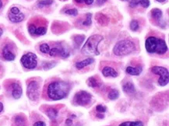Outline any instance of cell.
Masks as SVG:
<instances>
[{
    "label": "cell",
    "mask_w": 169,
    "mask_h": 126,
    "mask_svg": "<svg viewBox=\"0 0 169 126\" xmlns=\"http://www.w3.org/2000/svg\"><path fill=\"white\" fill-rule=\"evenodd\" d=\"M70 90V84L67 82L56 80L47 86L46 95L49 100H59L65 98Z\"/></svg>",
    "instance_id": "obj_1"
},
{
    "label": "cell",
    "mask_w": 169,
    "mask_h": 126,
    "mask_svg": "<svg viewBox=\"0 0 169 126\" xmlns=\"http://www.w3.org/2000/svg\"><path fill=\"white\" fill-rule=\"evenodd\" d=\"M145 48L148 53H157L158 55H164L168 51V46L165 41L154 36L147 38Z\"/></svg>",
    "instance_id": "obj_2"
},
{
    "label": "cell",
    "mask_w": 169,
    "mask_h": 126,
    "mask_svg": "<svg viewBox=\"0 0 169 126\" xmlns=\"http://www.w3.org/2000/svg\"><path fill=\"white\" fill-rule=\"evenodd\" d=\"M103 40V37L99 34H94L91 36L87 40L82 48V51L87 55H99L98 45Z\"/></svg>",
    "instance_id": "obj_3"
},
{
    "label": "cell",
    "mask_w": 169,
    "mask_h": 126,
    "mask_svg": "<svg viewBox=\"0 0 169 126\" xmlns=\"http://www.w3.org/2000/svg\"><path fill=\"white\" fill-rule=\"evenodd\" d=\"M136 50V45L132 41L122 40L114 46L113 52L117 56H126Z\"/></svg>",
    "instance_id": "obj_4"
},
{
    "label": "cell",
    "mask_w": 169,
    "mask_h": 126,
    "mask_svg": "<svg viewBox=\"0 0 169 126\" xmlns=\"http://www.w3.org/2000/svg\"><path fill=\"white\" fill-rule=\"evenodd\" d=\"M27 95L32 101H37L40 96V83L37 80H32L27 85Z\"/></svg>",
    "instance_id": "obj_5"
},
{
    "label": "cell",
    "mask_w": 169,
    "mask_h": 126,
    "mask_svg": "<svg viewBox=\"0 0 169 126\" xmlns=\"http://www.w3.org/2000/svg\"><path fill=\"white\" fill-rule=\"evenodd\" d=\"M151 72L156 75H160L158 80V84L161 86H165L168 85L169 81L168 70L162 66H153L151 68Z\"/></svg>",
    "instance_id": "obj_6"
},
{
    "label": "cell",
    "mask_w": 169,
    "mask_h": 126,
    "mask_svg": "<svg viewBox=\"0 0 169 126\" xmlns=\"http://www.w3.org/2000/svg\"><path fill=\"white\" fill-rule=\"evenodd\" d=\"M92 100V96L91 94L84 90H81L77 93L74 96L73 102L75 104L79 106H87L89 104Z\"/></svg>",
    "instance_id": "obj_7"
},
{
    "label": "cell",
    "mask_w": 169,
    "mask_h": 126,
    "mask_svg": "<svg viewBox=\"0 0 169 126\" xmlns=\"http://www.w3.org/2000/svg\"><path fill=\"white\" fill-rule=\"evenodd\" d=\"M20 62L24 68L28 69H33L36 68L37 65V56L32 52H28L22 56Z\"/></svg>",
    "instance_id": "obj_8"
},
{
    "label": "cell",
    "mask_w": 169,
    "mask_h": 126,
    "mask_svg": "<svg viewBox=\"0 0 169 126\" xmlns=\"http://www.w3.org/2000/svg\"><path fill=\"white\" fill-rule=\"evenodd\" d=\"M28 31L32 36H42L46 34L47 27L42 23H31L28 25Z\"/></svg>",
    "instance_id": "obj_9"
},
{
    "label": "cell",
    "mask_w": 169,
    "mask_h": 126,
    "mask_svg": "<svg viewBox=\"0 0 169 126\" xmlns=\"http://www.w3.org/2000/svg\"><path fill=\"white\" fill-rule=\"evenodd\" d=\"M8 17H9V20L12 23H20L24 20L25 16L23 12H20L18 7L13 6L9 9Z\"/></svg>",
    "instance_id": "obj_10"
},
{
    "label": "cell",
    "mask_w": 169,
    "mask_h": 126,
    "mask_svg": "<svg viewBox=\"0 0 169 126\" xmlns=\"http://www.w3.org/2000/svg\"><path fill=\"white\" fill-rule=\"evenodd\" d=\"M10 89H11V94H12V97L16 100H18L21 97L22 93V88L20 85L17 83H13L10 85Z\"/></svg>",
    "instance_id": "obj_11"
},
{
    "label": "cell",
    "mask_w": 169,
    "mask_h": 126,
    "mask_svg": "<svg viewBox=\"0 0 169 126\" xmlns=\"http://www.w3.org/2000/svg\"><path fill=\"white\" fill-rule=\"evenodd\" d=\"M102 72L105 77H112V78H115V77H117L118 75V72H117L114 68L110 67V66H105V67H104Z\"/></svg>",
    "instance_id": "obj_12"
},
{
    "label": "cell",
    "mask_w": 169,
    "mask_h": 126,
    "mask_svg": "<svg viewBox=\"0 0 169 126\" xmlns=\"http://www.w3.org/2000/svg\"><path fill=\"white\" fill-rule=\"evenodd\" d=\"M151 17L152 18L158 23L159 25H162V19H163V12L161 9H153L151 12Z\"/></svg>",
    "instance_id": "obj_13"
},
{
    "label": "cell",
    "mask_w": 169,
    "mask_h": 126,
    "mask_svg": "<svg viewBox=\"0 0 169 126\" xmlns=\"http://www.w3.org/2000/svg\"><path fill=\"white\" fill-rule=\"evenodd\" d=\"M150 0H131L129 2V6L131 8H135L139 6L143 8H147L150 6Z\"/></svg>",
    "instance_id": "obj_14"
},
{
    "label": "cell",
    "mask_w": 169,
    "mask_h": 126,
    "mask_svg": "<svg viewBox=\"0 0 169 126\" xmlns=\"http://www.w3.org/2000/svg\"><path fill=\"white\" fill-rule=\"evenodd\" d=\"M2 56L6 60L13 61L15 59V54L11 51L9 45H6L2 49Z\"/></svg>",
    "instance_id": "obj_15"
},
{
    "label": "cell",
    "mask_w": 169,
    "mask_h": 126,
    "mask_svg": "<svg viewBox=\"0 0 169 126\" xmlns=\"http://www.w3.org/2000/svg\"><path fill=\"white\" fill-rule=\"evenodd\" d=\"M94 59H93V58H87V59H86L85 60L77 62L75 65L77 69H83V68H85V67H87V66L91 65L92 63H94Z\"/></svg>",
    "instance_id": "obj_16"
},
{
    "label": "cell",
    "mask_w": 169,
    "mask_h": 126,
    "mask_svg": "<svg viewBox=\"0 0 169 126\" xmlns=\"http://www.w3.org/2000/svg\"><path fill=\"white\" fill-rule=\"evenodd\" d=\"M122 90L126 94H133L136 92L135 86L131 82H127L122 86Z\"/></svg>",
    "instance_id": "obj_17"
},
{
    "label": "cell",
    "mask_w": 169,
    "mask_h": 126,
    "mask_svg": "<svg viewBox=\"0 0 169 126\" xmlns=\"http://www.w3.org/2000/svg\"><path fill=\"white\" fill-rule=\"evenodd\" d=\"M126 73L132 75H139L142 72V68L140 66L137 67H132V66H128L126 69Z\"/></svg>",
    "instance_id": "obj_18"
},
{
    "label": "cell",
    "mask_w": 169,
    "mask_h": 126,
    "mask_svg": "<svg viewBox=\"0 0 169 126\" xmlns=\"http://www.w3.org/2000/svg\"><path fill=\"white\" fill-rule=\"evenodd\" d=\"M46 114L48 116L50 119L54 120L56 119L57 115H58V111L54 108H48L46 110Z\"/></svg>",
    "instance_id": "obj_19"
},
{
    "label": "cell",
    "mask_w": 169,
    "mask_h": 126,
    "mask_svg": "<svg viewBox=\"0 0 169 126\" xmlns=\"http://www.w3.org/2000/svg\"><path fill=\"white\" fill-rule=\"evenodd\" d=\"M87 85L90 87L92 88H96L99 86V82L97 81V79L94 76L90 77L87 80Z\"/></svg>",
    "instance_id": "obj_20"
},
{
    "label": "cell",
    "mask_w": 169,
    "mask_h": 126,
    "mask_svg": "<svg viewBox=\"0 0 169 126\" xmlns=\"http://www.w3.org/2000/svg\"><path fill=\"white\" fill-rule=\"evenodd\" d=\"M108 97L111 100H116V99H118V97H119V92H118V90L116 89L111 90L109 91V93H108Z\"/></svg>",
    "instance_id": "obj_21"
},
{
    "label": "cell",
    "mask_w": 169,
    "mask_h": 126,
    "mask_svg": "<svg viewBox=\"0 0 169 126\" xmlns=\"http://www.w3.org/2000/svg\"><path fill=\"white\" fill-rule=\"evenodd\" d=\"M118 126H144L143 123L140 121H136V122H125L120 124Z\"/></svg>",
    "instance_id": "obj_22"
},
{
    "label": "cell",
    "mask_w": 169,
    "mask_h": 126,
    "mask_svg": "<svg viewBox=\"0 0 169 126\" xmlns=\"http://www.w3.org/2000/svg\"><path fill=\"white\" fill-rule=\"evenodd\" d=\"M96 19L101 25H106L108 23V19L103 14H98L97 17H96Z\"/></svg>",
    "instance_id": "obj_23"
},
{
    "label": "cell",
    "mask_w": 169,
    "mask_h": 126,
    "mask_svg": "<svg viewBox=\"0 0 169 126\" xmlns=\"http://www.w3.org/2000/svg\"><path fill=\"white\" fill-rule=\"evenodd\" d=\"M59 56H61V57L66 59V58H68L69 56H70V53H69V51H68V49H66V48H62V47H60Z\"/></svg>",
    "instance_id": "obj_24"
},
{
    "label": "cell",
    "mask_w": 169,
    "mask_h": 126,
    "mask_svg": "<svg viewBox=\"0 0 169 126\" xmlns=\"http://www.w3.org/2000/svg\"><path fill=\"white\" fill-rule=\"evenodd\" d=\"M85 36L84 35H76L75 37H73V41L75 42V44L77 45H80L83 44V41H84Z\"/></svg>",
    "instance_id": "obj_25"
},
{
    "label": "cell",
    "mask_w": 169,
    "mask_h": 126,
    "mask_svg": "<svg viewBox=\"0 0 169 126\" xmlns=\"http://www.w3.org/2000/svg\"><path fill=\"white\" fill-rule=\"evenodd\" d=\"M53 3V0H40L37 2V6L39 7H44V6H51Z\"/></svg>",
    "instance_id": "obj_26"
},
{
    "label": "cell",
    "mask_w": 169,
    "mask_h": 126,
    "mask_svg": "<svg viewBox=\"0 0 169 126\" xmlns=\"http://www.w3.org/2000/svg\"><path fill=\"white\" fill-rule=\"evenodd\" d=\"M129 27H130V29L132 30V31H138L139 28H140V24H139L137 20H133L131 21L130 24H129Z\"/></svg>",
    "instance_id": "obj_27"
},
{
    "label": "cell",
    "mask_w": 169,
    "mask_h": 126,
    "mask_svg": "<svg viewBox=\"0 0 169 126\" xmlns=\"http://www.w3.org/2000/svg\"><path fill=\"white\" fill-rule=\"evenodd\" d=\"M40 51L41 52L44 53V54H48L50 51V47L48 44H42L40 46Z\"/></svg>",
    "instance_id": "obj_28"
},
{
    "label": "cell",
    "mask_w": 169,
    "mask_h": 126,
    "mask_svg": "<svg viewBox=\"0 0 169 126\" xmlns=\"http://www.w3.org/2000/svg\"><path fill=\"white\" fill-rule=\"evenodd\" d=\"M25 118L23 117V115H17L16 116L15 119H14V122H15V123L17 124V125H21V124L24 123L25 122Z\"/></svg>",
    "instance_id": "obj_29"
},
{
    "label": "cell",
    "mask_w": 169,
    "mask_h": 126,
    "mask_svg": "<svg viewBox=\"0 0 169 126\" xmlns=\"http://www.w3.org/2000/svg\"><path fill=\"white\" fill-rule=\"evenodd\" d=\"M91 17H92V14L88 12L86 15V20L83 22V26H90L91 24Z\"/></svg>",
    "instance_id": "obj_30"
},
{
    "label": "cell",
    "mask_w": 169,
    "mask_h": 126,
    "mask_svg": "<svg viewBox=\"0 0 169 126\" xmlns=\"http://www.w3.org/2000/svg\"><path fill=\"white\" fill-rule=\"evenodd\" d=\"M48 54L50 55V56L52 57H56V56L59 55V48H53L52 49H50Z\"/></svg>",
    "instance_id": "obj_31"
},
{
    "label": "cell",
    "mask_w": 169,
    "mask_h": 126,
    "mask_svg": "<svg viewBox=\"0 0 169 126\" xmlns=\"http://www.w3.org/2000/svg\"><path fill=\"white\" fill-rule=\"evenodd\" d=\"M56 62H45V64L43 65V68L45 69V70H48V69H52L54 66H56Z\"/></svg>",
    "instance_id": "obj_32"
},
{
    "label": "cell",
    "mask_w": 169,
    "mask_h": 126,
    "mask_svg": "<svg viewBox=\"0 0 169 126\" xmlns=\"http://www.w3.org/2000/svg\"><path fill=\"white\" fill-rule=\"evenodd\" d=\"M96 111H97V112L103 113L104 114L105 112H106L107 108H106V107L104 106V105L99 104V105H97V106H96Z\"/></svg>",
    "instance_id": "obj_33"
},
{
    "label": "cell",
    "mask_w": 169,
    "mask_h": 126,
    "mask_svg": "<svg viewBox=\"0 0 169 126\" xmlns=\"http://www.w3.org/2000/svg\"><path fill=\"white\" fill-rule=\"evenodd\" d=\"M65 13L70 16H77V14H78V10H77V9H67V10H66Z\"/></svg>",
    "instance_id": "obj_34"
},
{
    "label": "cell",
    "mask_w": 169,
    "mask_h": 126,
    "mask_svg": "<svg viewBox=\"0 0 169 126\" xmlns=\"http://www.w3.org/2000/svg\"><path fill=\"white\" fill-rule=\"evenodd\" d=\"M74 1L77 2V3H85L86 5L90 6L94 2V0H74Z\"/></svg>",
    "instance_id": "obj_35"
},
{
    "label": "cell",
    "mask_w": 169,
    "mask_h": 126,
    "mask_svg": "<svg viewBox=\"0 0 169 126\" xmlns=\"http://www.w3.org/2000/svg\"><path fill=\"white\" fill-rule=\"evenodd\" d=\"M33 126H46V124L42 121H38V122H36Z\"/></svg>",
    "instance_id": "obj_36"
},
{
    "label": "cell",
    "mask_w": 169,
    "mask_h": 126,
    "mask_svg": "<svg viewBox=\"0 0 169 126\" xmlns=\"http://www.w3.org/2000/svg\"><path fill=\"white\" fill-rule=\"evenodd\" d=\"M107 2V0H97V6H102V5L105 4Z\"/></svg>",
    "instance_id": "obj_37"
},
{
    "label": "cell",
    "mask_w": 169,
    "mask_h": 126,
    "mask_svg": "<svg viewBox=\"0 0 169 126\" xmlns=\"http://www.w3.org/2000/svg\"><path fill=\"white\" fill-rule=\"evenodd\" d=\"M96 116H97V118H98V119H103L104 118H105V114H104L103 113H97Z\"/></svg>",
    "instance_id": "obj_38"
},
{
    "label": "cell",
    "mask_w": 169,
    "mask_h": 126,
    "mask_svg": "<svg viewBox=\"0 0 169 126\" xmlns=\"http://www.w3.org/2000/svg\"><path fill=\"white\" fill-rule=\"evenodd\" d=\"M66 125H67L68 126H70V125H72V119H68L67 120H66Z\"/></svg>",
    "instance_id": "obj_39"
},
{
    "label": "cell",
    "mask_w": 169,
    "mask_h": 126,
    "mask_svg": "<svg viewBox=\"0 0 169 126\" xmlns=\"http://www.w3.org/2000/svg\"><path fill=\"white\" fill-rule=\"evenodd\" d=\"M2 110H3V104L1 103V102H0V113L2 111Z\"/></svg>",
    "instance_id": "obj_40"
},
{
    "label": "cell",
    "mask_w": 169,
    "mask_h": 126,
    "mask_svg": "<svg viewBox=\"0 0 169 126\" xmlns=\"http://www.w3.org/2000/svg\"><path fill=\"white\" fill-rule=\"evenodd\" d=\"M2 34H3L2 29V28H0V37H1V36L2 35Z\"/></svg>",
    "instance_id": "obj_41"
},
{
    "label": "cell",
    "mask_w": 169,
    "mask_h": 126,
    "mask_svg": "<svg viewBox=\"0 0 169 126\" xmlns=\"http://www.w3.org/2000/svg\"><path fill=\"white\" fill-rule=\"evenodd\" d=\"M157 2H165L166 0H156Z\"/></svg>",
    "instance_id": "obj_42"
},
{
    "label": "cell",
    "mask_w": 169,
    "mask_h": 126,
    "mask_svg": "<svg viewBox=\"0 0 169 126\" xmlns=\"http://www.w3.org/2000/svg\"><path fill=\"white\" fill-rule=\"evenodd\" d=\"M2 7V0H0V9Z\"/></svg>",
    "instance_id": "obj_43"
},
{
    "label": "cell",
    "mask_w": 169,
    "mask_h": 126,
    "mask_svg": "<svg viewBox=\"0 0 169 126\" xmlns=\"http://www.w3.org/2000/svg\"><path fill=\"white\" fill-rule=\"evenodd\" d=\"M121 1H123V2H127V1H129V0H121Z\"/></svg>",
    "instance_id": "obj_44"
}]
</instances>
